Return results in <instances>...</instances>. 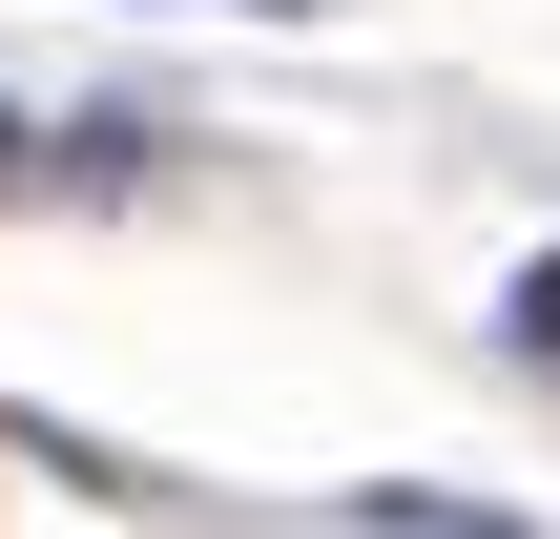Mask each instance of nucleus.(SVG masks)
<instances>
[{
	"instance_id": "3",
	"label": "nucleus",
	"mask_w": 560,
	"mask_h": 539,
	"mask_svg": "<svg viewBox=\"0 0 560 539\" xmlns=\"http://www.w3.org/2000/svg\"><path fill=\"white\" fill-rule=\"evenodd\" d=\"M229 21H312V0H229Z\"/></svg>"
},
{
	"instance_id": "1",
	"label": "nucleus",
	"mask_w": 560,
	"mask_h": 539,
	"mask_svg": "<svg viewBox=\"0 0 560 539\" xmlns=\"http://www.w3.org/2000/svg\"><path fill=\"white\" fill-rule=\"evenodd\" d=\"M499 332H520V353H540V374H560V249H540V270H520V291H499Z\"/></svg>"
},
{
	"instance_id": "2",
	"label": "nucleus",
	"mask_w": 560,
	"mask_h": 539,
	"mask_svg": "<svg viewBox=\"0 0 560 539\" xmlns=\"http://www.w3.org/2000/svg\"><path fill=\"white\" fill-rule=\"evenodd\" d=\"M0 187H42V145H21V104H0Z\"/></svg>"
}]
</instances>
